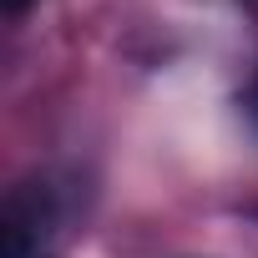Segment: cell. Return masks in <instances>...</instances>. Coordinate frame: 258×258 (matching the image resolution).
I'll list each match as a JSON object with an SVG mask.
<instances>
[{"label": "cell", "instance_id": "6da1fadb", "mask_svg": "<svg viewBox=\"0 0 258 258\" xmlns=\"http://www.w3.org/2000/svg\"><path fill=\"white\" fill-rule=\"evenodd\" d=\"M56 198L51 187H21L6 203V258H56Z\"/></svg>", "mask_w": 258, "mask_h": 258}, {"label": "cell", "instance_id": "7a4b0ae2", "mask_svg": "<svg viewBox=\"0 0 258 258\" xmlns=\"http://www.w3.org/2000/svg\"><path fill=\"white\" fill-rule=\"evenodd\" d=\"M0 11H6V16H21V11H31V0H0Z\"/></svg>", "mask_w": 258, "mask_h": 258}, {"label": "cell", "instance_id": "3957f363", "mask_svg": "<svg viewBox=\"0 0 258 258\" xmlns=\"http://www.w3.org/2000/svg\"><path fill=\"white\" fill-rule=\"evenodd\" d=\"M248 111H253V121H258V86H253V96H248Z\"/></svg>", "mask_w": 258, "mask_h": 258}]
</instances>
